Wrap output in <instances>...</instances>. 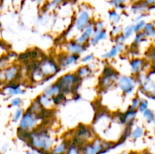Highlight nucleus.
Here are the masks:
<instances>
[{
    "label": "nucleus",
    "instance_id": "obj_1",
    "mask_svg": "<svg viewBox=\"0 0 155 154\" xmlns=\"http://www.w3.org/2000/svg\"><path fill=\"white\" fill-rule=\"evenodd\" d=\"M27 142L30 146L39 152H47L52 144V140L48 131L43 129H40L39 131L33 130L30 140Z\"/></svg>",
    "mask_w": 155,
    "mask_h": 154
},
{
    "label": "nucleus",
    "instance_id": "obj_2",
    "mask_svg": "<svg viewBox=\"0 0 155 154\" xmlns=\"http://www.w3.org/2000/svg\"><path fill=\"white\" fill-rule=\"evenodd\" d=\"M81 79L74 73H68L58 80L57 83L60 85L63 93L76 92L80 85Z\"/></svg>",
    "mask_w": 155,
    "mask_h": 154
},
{
    "label": "nucleus",
    "instance_id": "obj_3",
    "mask_svg": "<svg viewBox=\"0 0 155 154\" xmlns=\"http://www.w3.org/2000/svg\"><path fill=\"white\" fill-rule=\"evenodd\" d=\"M40 119L39 115L27 110V112L23 114L22 119H21L19 124V128L31 132L35 128H36L38 122Z\"/></svg>",
    "mask_w": 155,
    "mask_h": 154
},
{
    "label": "nucleus",
    "instance_id": "obj_4",
    "mask_svg": "<svg viewBox=\"0 0 155 154\" xmlns=\"http://www.w3.org/2000/svg\"><path fill=\"white\" fill-rule=\"evenodd\" d=\"M38 67L45 77H51L59 70L58 65L51 58L42 59L38 63Z\"/></svg>",
    "mask_w": 155,
    "mask_h": 154
},
{
    "label": "nucleus",
    "instance_id": "obj_5",
    "mask_svg": "<svg viewBox=\"0 0 155 154\" xmlns=\"http://www.w3.org/2000/svg\"><path fill=\"white\" fill-rule=\"evenodd\" d=\"M104 149L102 145V140L99 138H96L93 142L85 144L82 147L81 150L83 154H98L101 150Z\"/></svg>",
    "mask_w": 155,
    "mask_h": 154
},
{
    "label": "nucleus",
    "instance_id": "obj_6",
    "mask_svg": "<svg viewBox=\"0 0 155 154\" xmlns=\"http://www.w3.org/2000/svg\"><path fill=\"white\" fill-rule=\"evenodd\" d=\"M118 86L125 95H129L135 88V79L133 77L122 76L118 82Z\"/></svg>",
    "mask_w": 155,
    "mask_h": 154
},
{
    "label": "nucleus",
    "instance_id": "obj_7",
    "mask_svg": "<svg viewBox=\"0 0 155 154\" xmlns=\"http://www.w3.org/2000/svg\"><path fill=\"white\" fill-rule=\"evenodd\" d=\"M90 23V14L86 10H82L75 21V27L79 31H83Z\"/></svg>",
    "mask_w": 155,
    "mask_h": 154
},
{
    "label": "nucleus",
    "instance_id": "obj_8",
    "mask_svg": "<svg viewBox=\"0 0 155 154\" xmlns=\"http://www.w3.org/2000/svg\"><path fill=\"white\" fill-rule=\"evenodd\" d=\"M92 137V131L89 128L84 125H80L76 131L75 137L78 138L81 141L86 143V140Z\"/></svg>",
    "mask_w": 155,
    "mask_h": 154
},
{
    "label": "nucleus",
    "instance_id": "obj_9",
    "mask_svg": "<svg viewBox=\"0 0 155 154\" xmlns=\"http://www.w3.org/2000/svg\"><path fill=\"white\" fill-rule=\"evenodd\" d=\"M3 91L8 95L10 96H13V95H19V94H23L24 91L21 89L19 85L18 82H10L7 85L5 88H3Z\"/></svg>",
    "mask_w": 155,
    "mask_h": 154
},
{
    "label": "nucleus",
    "instance_id": "obj_10",
    "mask_svg": "<svg viewBox=\"0 0 155 154\" xmlns=\"http://www.w3.org/2000/svg\"><path fill=\"white\" fill-rule=\"evenodd\" d=\"M79 58V55L77 54H69V55H63V57L59 58V67H67L73 63H75Z\"/></svg>",
    "mask_w": 155,
    "mask_h": 154
},
{
    "label": "nucleus",
    "instance_id": "obj_11",
    "mask_svg": "<svg viewBox=\"0 0 155 154\" xmlns=\"http://www.w3.org/2000/svg\"><path fill=\"white\" fill-rule=\"evenodd\" d=\"M117 75L118 74L116 71L110 75H102L101 78L100 79V85L102 88H107L112 85L115 80L117 79Z\"/></svg>",
    "mask_w": 155,
    "mask_h": 154
},
{
    "label": "nucleus",
    "instance_id": "obj_12",
    "mask_svg": "<svg viewBox=\"0 0 155 154\" xmlns=\"http://www.w3.org/2000/svg\"><path fill=\"white\" fill-rule=\"evenodd\" d=\"M67 48L70 54H77V55L81 54L85 50L84 45L78 43L76 41H71V42H68V44L67 45Z\"/></svg>",
    "mask_w": 155,
    "mask_h": 154
},
{
    "label": "nucleus",
    "instance_id": "obj_13",
    "mask_svg": "<svg viewBox=\"0 0 155 154\" xmlns=\"http://www.w3.org/2000/svg\"><path fill=\"white\" fill-rule=\"evenodd\" d=\"M83 30H84V31L82 33L81 36L76 40V42L81 44V45H84V44L87 42L88 39L90 38V36H92V33H93V25L89 23V25H88Z\"/></svg>",
    "mask_w": 155,
    "mask_h": 154
},
{
    "label": "nucleus",
    "instance_id": "obj_14",
    "mask_svg": "<svg viewBox=\"0 0 155 154\" xmlns=\"http://www.w3.org/2000/svg\"><path fill=\"white\" fill-rule=\"evenodd\" d=\"M130 65H131L133 72L136 74H139V72H142V69L145 66V63H144V60H142V59L134 58L132 60Z\"/></svg>",
    "mask_w": 155,
    "mask_h": 154
},
{
    "label": "nucleus",
    "instance_id": "obj_15",
    "mask_svg": "<svg viewBox=\"0 0 155 154\" xmlns=\"http://www.w3.org/2000/svg\"><path fill=\"white\" fill-rule=\"evenodd\" d=\"M60 93H62L61 88L60 85L56 82L55 84H54L53 85H51V87L48 88L45 91V93H44L43 95H45L46 97H48V98H51Z\"/></svg>",
    "mask_w": 155,
    "mask_h": 154
},
{
    "label": "nucleus",
    "instance_id": "obj_16",
    "mask_svg": "<svg viewBox=\"0 0 155 154\" xmlns=\"http://www.w3.org/2000/svg\"><path fill=\"white\" fill-rule=\"evenodd\" d=\"M123 48H124V45L123 44H117L116 46H114L108 52L105 53L103 55V57L104 58H112V57H114L118 54V52H120L122 51Z\"/></svg>",
    "mask_w": 155,
    "mask_h": 154
},
{
    "label": "nucleus",
    "instance_id": "obj_17",
    "mask_svg": "<svg viewBox=\"0 0 155 154\" xmlns=\"http://www.w3.org/2000/svg\"><path fill=\"white\" fill-rule=\"evenodd\" d=\"M106 36H107V31L105 30H102L101 31L98 32V33H94L93 37L91 39V43L93 45H96L98 42L104 39Z\"/></svg>",
    "mask_w": 155,
    "mask_h": 154
},
{
    "label": "nucleus",
    "instance_id": "obj_18",
    "mask_svg": "<svg viewBox=\"0 0 155 154\" xmlns=\"http://www.w3.org/2000/svg\"><path fill=\"white\" fill-rule=\"evenodd\" d=\"M91 73H92V70H91L90 68L88 66H83L79 68L76 74H77L80 79H83L85 78V77H87L89 76V75H90Z\"/></svg>",
    "mask_w": 155,
    "mask_h": 154
},
{
    "label": "nucleus",
    "instance_id": "obj_19",
    "mask_svg": "<svg viewBox=\"0 0 155 154\" xmlns=\"http://www.w3.org/2000/svg\"><path fill=\"white\" fill-rule=\"evenodd\" d=\"M71 146V144H68V142L65 141L64 143H61L60 145L56 146L52 151H51V154H62L64 153L67 151L68 148Z\"/></svg>",
    "mask_w": 155,
    "mask_h": 154
},
{
    "label": "nucleus",
    "instance_id": "obj_20",
    "mask_svg": "<svg viewBox=\"0 0 155 154\" xmlns=\"http://www.w3.org/2000/svg\"><path fill=\"white\" fill-rule=\"evenodd\" d=\"M143 31L142 33L144 34L145 37H151V36H154L155 34V30L154 27L152 24H145L143 27Z\"/></svg>",
    "mask_w": 155,
    "mask_h": 154
},
{
    "label": "nucleus",
    "instance_id": "obj_21",
    "mask_svg": "<svg viewBox=\"0 0 155 154\" xmlns=\"http://www.w3.org/2000/svg\"><path fill=\"white\" fill-rule=\"evenodd\" d=\"M37 100L43 108L47 109V107H48L52 104V99L51 98H48V97H46L44 95L39 96L37 98Z\"/></svg>",
    "mask_w": 155,
    "mask_h": 154
},
{
    "label": "nucleus",
    "instance_id": "obj_22",
    "mask_svg": "<svg viewBox=\"0 0 155 154\" xmlns=\"http://www.w3.org/2000/svg\"><path fill=\"white\" fill-rule=\"evenodd\" d=\"M148 7V6L145 4V2L141 1V2H139L136 3L135 5H133V6L132 7V11H133V12H135V13H137V12H142V11H145Z\"/></svg>",
    "mask_w": 155,
    "mask_h": 154
},
{
    "label": "nucleus",
    "instance_id": "obj_23",
    "mask_svg": "<svg viewBox=\"0 0 155 154\" xmlns=\"http://www.w3.org/2000/svg\"><path fill=\"white\" fill-rule=\"evenodd\" d=\"M109 19L112 24H117L120 21V16L116 11H111L109 12Z\"/></svg>",
    "mask_w": 155,
    "mask_h": 154
},
{
    "label": "nucleus",
    "instance_id": "obj_24",
    "mask_svg": "<svg viewBox=\"0 0 155 154\" xmlns=\"http://www.w3.org/2000/svg\"><path fill=\"white\" fill-rule=\"evenodd\" d=\"M144 130L143 128H141V127L138 126L135 128L133 131V132L130 133V135H131L132 138L134 139V140H136V139L139 138V137H142L143 135Z\"/></svg>",
    "mask_w": 155,
    "mask_h": 154
},
{
    "label": "nucleus",
    "instance_id": "obj_25",
    "mask_svg": "<svg viewBox=\"0 0 155 154\" xmlns=\"http://www.w3.org/2000/svg\"><path fill=\"white\" fill-rule=\"evenodd\" d=\"M144 39H145V36H144V34L142 33V32H141V33H139H139L136 34V38H135V39H134V42H133V45H132V47L136 46V47L139 46V44H140L141 42L144 40Z\"/></svg>",
    "mask_w": 155,
    "mask_h": 154
},
{
    "label": "nucleus",
    "instance_id": "obj_26",
    "mask_svg": "<svg viewBox=\"0 0 155 154\" xmlns=\"http://www.w3.org/2000/svg\"><path fill=\"white\" fill-rule=\"evenodd\" d=\"M143 115L146 118L148 122L151 123V122H154V114L151 110H148V109L145 110V111L143 112Z\"/></svg>",
    "mask_w": 155,
    "mask_h": 154
},
{
    "label": "nucleus",
    "instance_id": "obj_27",
    "mask_svg": "<svg viewBox=\"0 0 155 154\" xmlns=\"http://www.w3.org/2000/svg\"><path fill=\"white\" fill-rule=\"evenodd\" d=\"M110 3L111 5L114 6L117 8L123 9L126 7L125 0H110Z\"/></svg>",
    "mask_w": 155,
    "mask_h": 154
},
{
    "label": "nucleus",
    "instance_id": "obj_28",
    "mask_svg": "<svg viewBox=\"0 0 155 154\" xmlns=\"http://www.w3.org/2000/svg\"><path fill=\"white\" fill-rule=\"evenodd\" d=\"M133 27H134L133 25H130V26H128V27H126L125 30H124V34H123V36H124V37L126 39H128V38H130V36L133 35V33H134Z\"/></svg>",
    "mask_w": 155,
    "mask_h": 154
},
{
    "label": "nucleus",
    "instance_id": "obj_29",
    "mask_svg": "<svg viewBox=\"0 0 155 154\" xmlns=\"http://www.w3.org/2000/svg\"><path fill=\"white\" fill-rule=\"evenodd\" d=\"M80 149L76 145H71L67 149V154H80Z\"/></svg>",
    "mask_w": 155,
    "mask_h": 154
},
{
    "label": "nucleus",
    "instance_id": "obj_30",
    "mask_svg": "<svg viewBox=\"0 0 155 154\" xmlns=\"http://www.w3.org/2000/svg\"><path fill=\"white\" fill-rule=\"evenodd\" d=\"M145 25V22L143 20H141L137 22V24L133 27V30H134L135 33H139L141 30L144 27V26Z\"/></svg>",
    "mask_w": 155,
    "mask_h": 154
},
{
    "label": "nucleus",
    "instance_id": "obj_31",
    "mask_svg": "<svg viewBox=\"0 0 155 154\" xmlns=\"http://www.w3.org/2000/svg\"><path fill=\"white\" fill-rule=\"evenodd\" d=\"M140 101H141V100L139 99V98H138V97L135 98L133 100V101H132V104H131V106H130V109H129V110H136V109L139 107Z\"/></svg>",
    "mask_w": 155,
    "mask_h": 154
},
{
    "label": "nucleus",
    "instance_id": "obj_32",
    "mask_svg": "<svg viewBox=\"0 0 155 154\" xmlns=\"http://www.w3.org/2000/svg\"><path fill=\"white\" fill-rule=\"evenodd\" d=\"M24 114V112H23V110H21V108H18L15 111V114H14L13 116V121L14 122H17L18 120H19L21 118V116Z\"/></svg>",
    "mask_w": 155,
    "mask_h": 154
},
{
    "label": "nucleus",
    "instance_id": "obj_33",
    "mask_svg": "<svg viewBox=\"0 0 155 154\" xmlns=\"http://www.w3.org/2000/svg\"><path fill=\"white\" fill-rule=\"evenodd\" d=\"M104 30V24L101 21H98V22L95 23V24L93 27L94 33H98V32L101 31V30Z\"/></svg>",
    "mask_w": 155,
    "mask_h": 154
},
{
    "label": "nucleus",
    "instance_id": "obj_34",
    "mask_svg": "<svg viewBox=\"0 0 155 154\" xmlns=\"http://www.w3.org/2000/svg\"><path fill=\"white\" fill-rule=\"evenodd\" d=\"M148 102L146 101V100H142L140 101V103H139V105L138 108L139 109L141 112L143 113L145 110L148 109Z\"/></svg>",
    "mask_w": 155,
    "mask_h": 154
},
{
    "label": "nucleus",
    "instance_id": "obj_35",
    "mask_svg": "<svg viewBox=\"0 0 155 154\" xmlns=\"http://www.w3.org/2000/svg\"><path fill=\"white\" fill-rule=\"evenodd\" d=\"M21 103H22V101H21V98H16L12 101V106H13V107H19Z\"/></svg>",
    "mask_w": 155,
    "mask_h": 154
},
{
    "label": "nucleus",
    "instance_id": "obj_36",
    "mask_svg": "<svg viewBox=\"0 0 155 154\" xmlns=\"http://www.w3.org/2000/svg\"><path fill=\"white\" fill-rule=\"evenodd\" d=\"M8 60V57H0V70H1V69H2L3 68L5 67V66Z\"/></svg>",
    "mask_w": 155,
    "mask_h": 154
},
{
    "label": "nucleus",
    "instance_id": "obj_37",
    "mask_svg": "<svg viewBox=\"0 0 155 154\" xmlns=\"http://www.w3.org/2000/svg\"><path fill=\"white\" fill-rule=\"evenodd\" d=\"M126 39L124 37L123 35H117V36H116V39H115V41H116L117 44H123V42Z\"/></svg>",
    "mask_w": 155,
    "mask_h": 154
},
{
    "label": "nucleus",
    "instance_id": "obj_38",
    "mask_svg": "<svg viewBox=\"0 0 155 154\" xmlns=\"http://www.w3.org/2000/svg\"><path fill=\"white\" fill-rule=\"evenodd\" d=\"M92 57H93V55H92V54H89V55L86 56V57H85L82 60V61H83V63H86V62L90 61V60L92 59Z\"/></svg>",
    "mask_w": 155,
    "mask_h": 154
},
{
    "label": "nucleus",
    "instance_id": "obj_39",
    "mask_svg": "<svg viewBox=\"0 0 155 154\" xmlns=\"http://www.w3.org/2000/svg\"><path fill=\"white\" fill-rule=\"evenodd\" d=\"M145 4L147 5L148 6H151V5H154V2L155 0H144Z\"/></svg>",
    "mask_w": 155,
    "mask_h": 154
},
{
    "label": "nucleus",
    "instance_id": "obj_40",
    "mask_svg": "<svg viewBox=\"0 0 155 154\" xmlns=\"http://www.w3.org/2000/svg\"><path fill=\"white\" fill-rule=\"evenodd\" d=\"M120 27H115L113 29V31L114 34H117V33L120 32Z\"/></svg>",
    "mask_w": 155,
    "mask_h": 154
},
{
    "label": "nucleus",
    "instance_id": "obj_41",
    "mask_svg": "<svg viewBox=\"0 0 155 154\" xmlns=\"http://www.w3.org/2000/svg\"><path fill=\"white\" fill-rule=\"evenodd\" d=\"M27 154H36V153H34V152H27Z\"/></svg>",
    "mask_w": 155,
    "mask_h": 154
},
{
    "label": "nucleus",
    "instance_id": "obj_42",
    "mask_svg": "<svg viewBox=\"0 0 155 154\" xmlns=\"http://www.w3.org/2000/svg\"><path fill=\"white\" fill-rule=\"evenodd\" d=\"M130 154H137V153H136V152H131V153H130Z\"/></svg>",
    "mask_w": 155,
    "mask_h": 154
},
{
    "label": "nucleus",
    "instance_id": "obj_43",
    "mask_svg": "<svg viewBox=\"0 0 155 154\" xmlns=\"http://www.w3.org/2000/svg\"><path fill=\"white\" fill-rule=\"evenodd\" d=\"M13 2H15V1H18V0H12Z\"/></svg>",
    "mask_w": 155,
    "mask_h": 154
}]
</instances>
